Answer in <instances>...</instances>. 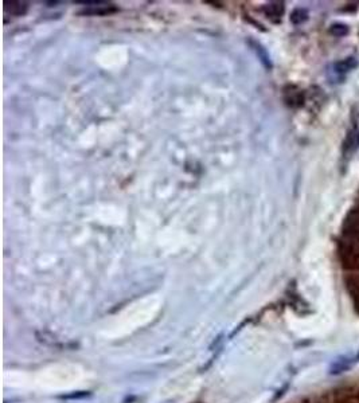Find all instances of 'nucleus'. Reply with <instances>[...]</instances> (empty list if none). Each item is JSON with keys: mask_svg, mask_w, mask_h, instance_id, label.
I'll use <instances>...</instances> for the list:
<instances>
[{"mask_svg": "<svg viewBox=\"0 0 359 403\" xmlns=\"http://www.w3.org/2000/svg\"><path fill=\"white\" fill-rule=\"evenodd\" d=\"M90 8H87L85 11L80 12V14H85V15H105V14H110V12L117 11V8L110 3L106 1H86Z\"/></svg>", "mask_w": 359, "mask_h": 403, "instance_id": "f257e3e1", "label": "nucleus"}, {"mask_svg": "<svg viewBox=\"0 0 359 403\" xmlns=\"http://www.w3.org/2000/svg\"><path fill=\"white\" fill-rule=\"evenodd\" d=\"M4 8H6L7 12H10L11 15H15V17H22L24 15L27 10H29V6L26 1H4Z\"/></svg>", "mask_w": 359, "mask_h": 403, "instance_id": "f03ea898", "label": "nucleus"}, {"mask_svg": "<svg viewBox=\"0 0 359 403\" xmlns=\"http://www.w3.org/2000/svg\"><path fill=\"white\" fill-rule=\"evenodd\" d=\"M264 11L268 17H280L284 12V4L283 3H271L264 8Z\"/></svg>", "mask_w": 359, "mask_h": 403, "instance_id": "7ed1b4c3", "label": "nucleus"}, {"mask_svg": "<svg viewBox=\"0 0 359 403\" xmlns=\"http://www.w3.org/2000/svg\"><path fill=\"white\" fill-rule=\"evenodd\" d=\"M357 66V62L354 58H348V59H344V61H341L335 65V69L338 73H346L348 70L354 69Z\"/></svg>", "mask_w": 359, "mask_h": 403, "instance_id": "20e7f679", "label": "nucleus"}, {"mask_svg": "<svg viewBox=\"0 0 359 403\" xmlns=\"http://www.w3.org/2000/svg\"><path fill=\"white\" fill-rule=\"evenodd\" d=\"M92 395L90 391H74L70 392V394H64V395H59V399H64V401H78V399H85Z\"/></svg>", "mask_w": 359, "mask_h": 403, "instance_id": "39448f33", "label": "nucleus"}, {"mask_svg": "<svg viewBox=\"0 0 359 403\" xmlns=\"http://www.w3.org/2000/svg\"><path fill=\"white\" fill-rule=\"evenodd\" d=\"M35 336H36L38 341H41L43 344H47V346H57L55 336H52V335L49 334V332H36Z\"/></svg>", "mask_w": 359, "mask_h": 403, "instance_id": "423d86ee", "label": "nucleus"}, {"mask_svg": "<svg viewBox=\"0 0 359 403\" xmlns=\"http://www.w3.org/2000/svg\"><path fill=\"white\" fill-rule=\"evenodd\" d=\"M306 19H307V12L304 11V10H300V8L292 12V17H291V20L295 24L303 23Z\"/></svg>", "mask_w": 359, "mask_h": 403, "instance_id": "0eeeda50", "label": "nucleus"}, {"mask_svg": "<svg viewBox=\"0 0 359 403\" xmlns=\"http://www.w3.org/2000/svg\"><path fill=\"white\" fill-rule=\"evenodd\" d=\"M348 29L344 26V24H334L331 27V33L336 36H343V35L347 34Z\"/></svg>", "mask_w": 359, "mask_h": 403, "instance_id": "6e6552de", "label": "nucleus"}, {"mask_svg": "<svg viewBox=\"0 0 359 403\" xmlns=\"http://www.w3.org/2000/svg\"><path fill=\"white\" fill-rule=\"evenodd\" d=\"M222 337H223V335L221 334L220 336H218V337H217V339L214 340V343H213V344H211V346H210V350H211V351H213V350H214V347L218 346V344H220L221 341H222Z\"/></svg>", "mask_w": 359, "mask_h": 403, "instance_id": "1a4fd4ad", "label": "nucleus"}, {"mask_svg": "<svg viewBox=\"0 0 359 403\" xmlns=\"http://www.w3.org/2000/svg\"><path fill=\"white\" fill-rule=\"evenodd\" d=\"M357 145H359V133L358 136H357Z\"/></svg>", "mask_w": 359, "mask_h": 403, "instance_id": "9d476101", "label": "nucleus"}]
</instances>
